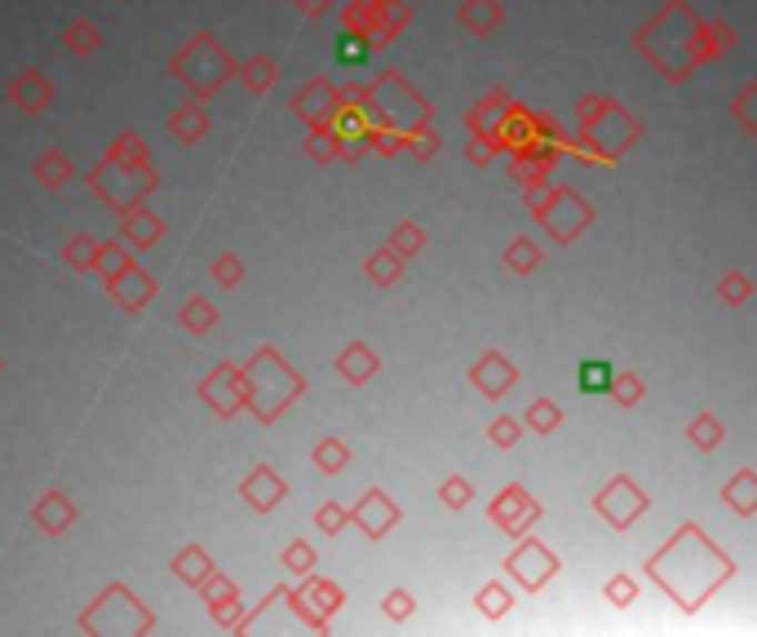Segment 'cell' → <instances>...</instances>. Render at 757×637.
Segmentation results:
<instances>
[{
  "label": "cell",
  "instance_id": "cell-42",
  "mask_svg": "<svg viewBox=\"0 0 757 637\" xmlns=\"http://www.w3.org/2000/svg\"><path fill=\"white\" fill-rule=\"evenodd\" d=\"M311 461L320 465V474H342V469L351 465V447H346L342 438H320Z\"/></svg>",
  "mask_w": 757,
  "mask_h": 637
},
{
  "label": "cell",
  "instance_id": "cell-5",
  "mask_svg": "<svg viewBox=\"0 0 757 637\" xmlns=\"http://www.w3.org/2000/svg\"><path fill=\"white\" fill-rule=\"evenodd\" d=\"M155 186H160V173H155L151 164H142V169H124V164H111V160L102 155V160L93 164V173H89V191H93L107 209H115V213H124V209L142 204Z\"/></svg>",
  "mask_w": 757,
  "mask_h": 637
},
{
  "label": "cell",
  "instance_id": "cell-32",
  "mask_svg": "<svg viewBox=\"0 0 757 637\" xmlns=\"http://www.w3.org/2000/svg\"><path fill=\"white\" fill-rule=\"evenodd\" d=\"M107 160L124 164V169H142V164H151V146L138 133H115V142L107 146Z\"/></svg>",
  "mask_w": 757,
  "mask_h": 637
},
{
  "label": "cell",
  "instance_id": "cell-29",
  "mask_svg": "<svg viewBox=\"0 0 757 637\" xmlns=\"http://www.w3.org/2000/svg\"><path fill=\"white\" fill-rule=\"evenodd\" d=\"M129 266H138L133 262V253H129V244L124 240H107V244H98V253H93V275H102V284H111L115 275H124Z\"/></svg>",
  "mask_w": 757,
  "mask_h": 637
},
{
  "label": "cell",
  "instance_id": "cell-57",
  "mask_svg": "<svg viewBox=\"0 0 757 637\" xmlns=\"http://www.w3.org/2000/svg\"><path fill=\"white\" fill-rule=\"evenodd\" d=\"M523 434H527V429H523V421H518V416H496V421H492V429H487V438H492L496 447H514Z\"/></svg>",
  "mask_w": 757,
  "mask_h": 637
},
{
  "label": "cell",
  "instance_id": "cell-27",
  "mask_svg": "<svg viewBox=\"0 0 757 637\" xmlns=\"http://www.w3.org/2000/svg\"><path fill=\"white\" fill-rule=\"evenodd\" d=\"M501 18H505V9H501L496 0H465V4H461V27H465L470 36H478V40L496 36Z\"/></svg>",
  "mask_w": 757,
  "mask_h": 637
},
{
  "label": "cell",
  "instance_id": "cell-12",
  "mask_svg": "<svg viewBox=\"0 0 757 637\" xmlns=\"http://www.w3.org/2000/svg\"><path fill=\"white\" fill-rule=\"evenodd\" d=\"M492 523L505 532V536H523V532H532V523H541V501H532V492L527 487H518V483H509V487H501V496L492 501Z\"/></svg>",
  "mask_w": 757,
  "mask_h": 637
},
{
  "label": "cell",
  "instance_id": "cell-13",
  "mask_svg": "<svg viewBox=\"0 0 757 637\" xmlns=\"http://www.w3.org/2000/svg\"><path fill=\"white\" fill-rule=\"evenodd\" d=\"M293 111H297V120L306 124V133L329 129V120H333V111H337V84H333L329 75H315L306 89H297Z\"/></svg>",
  "mask_w": 757,
  "mask_h": 637
},
{
  "label": "cell",
  "instance_id": "cell-16",
  "mask_svg": "<svg viewBox=\"0 0 757 637\" xmlns=\"http://www.w3.org/2000/svg\"><path fill=\"white\" fill-rule=\"evenodd\" d=\"M351 523H355L369 540H381V536H390V527L398 523V505H394L385 492H369L364 501H355Z\"/></svg>",
  "mask_w": 757,
  "mask_h": 637
},
{
  "label": "cell",
  "instance_id": "cell-15",
  "mask_svg": "<svg viewBox=\"0 0 757 637\" xmlns=\"http://www.w3.org/2000/svg\"><path fill=\"white\" fill-rule=\"evenodd\" d=\"M470 385L483 394V398H505L514 385H518V367L505 358V354H483L474 367H470Z\"/></svg>",
  "mask_w": 757,
  "mask_h": 637
},
{
  "label": "cell",
  "instance_id": "cell-40",
  "mask_svg": "<svg viewBox=\"0 0 757 637\" xmlns=\"http://www.w3.org/2000/svg\"><path fill=\"white\" fill-rule=\"evenodd\" d=\"M563 425V407L558 403H549V398H536L532 407H527V416H523V429H532V434H554Z\"/></svg>",
  "mask_w": 757,
  "mask_h": 637
},
{
  "label": "cell",
  "instance_id": "cell-58",
  "mask_svg": "<svg viewBox=\"0 0 757 637\" xmlns=\"http://www.w3.org/2000/svg\"><path fill=\"white\" fill-rule=\"evenodd\" d=\"M403 151L416 155V160H430V155L438 151V138L430 133V124H421V129H412V133L403 138Z\"/></svg>",
  "mask_w": 757,
  "mask_h": 637
},
{
  "label": "cell",
  "instance_id": "cell-36",
  "mask_svg": "<svg viewBox=\"0 0 757 637\" xmlns=\"http://www.w3.org/2000/svg\"><path fill=\"white\" fill-rule=\"evenodd\" d=\"M509 102H514V98H509L505 89H492V93H487V98H483V102H478V107H474V111L465 115V124H470V133H474V129H483V133H492V124L501 120V111H505Z\"/></svg>",
  "mask_w": 757,
  "mask_h": 637
},
{
  "label": "cell",
  "instance_id": "cell-33",
  "mask_svg": "<svg viewBox=\"0 0 757 637\" xmlns=\"http://www.w3.org/2000/svg\"><path fill=\"white\" fill-rule=\"evenodd\" d=\"M209 572H213V558H209V549H200V545H186V549L173 558V576H178L182 585H191V589H195Z\"/></svg>",
  "mask_w": 757,
  "mask_h": 637
},
{
  "label": "cell",
  "instance_id": "cell-21",
  "mask_svg": "<svg viewBox=\"0 0 757 637\" xmlns=\"http://www.w3.org/2000/svg\"><path fill=\"white\" fill-rule=\"evenodd\" d=\"M532 124H536V115H532L527 107L509 102V107L501 111V120L492 124V138H496V146H501V151L518 155V151H523V146L532 142Z\"/></svg>",
  "mask_w": 757,
  "mask_h": 637
},
{
  "label": "cell",
  "instance_id": "cell-9",
  "mask_svg": "<svg viewBox=\"0 0 757 637\" xmlns=\"http://www.w3.org/2000/svg\"><path fill=\"white\" fill-rule=\"evenodd\" d=\"M558 554L545 545V540H536V536H527L523 532V540L509 549V558H505V572L514 576V585H523L527 594H536V589H545L554 576H558Z\"/></svg>",
  "mask_w": 757,
  "mask_h": 637
},
{
  "label": "cell",
  "instance_id": "cell-18",
  "mask_svg": "<svg viewBox=\"0 0 757 637\" xmlns=\"http://www.w3.org/2000/svg\"><path fill=\"white\" fill-rule=\"evenodd\" d=\"M284 496H289V483H284L271 465L249 469V478L240 483V501H249V509H258V514H271Z\"/></svg>",
  "mask_w": 757,
  "mask_h": 637
},
{
  "label": "cell",
  "instance_id": "cell-49",
  "mask_svg": "<svg viewBox=\"0 0 757 637\" xmlns=\"http://www.w3.org/2000/svg\"><path fill=\"white\" fill-rule=\"evenodd\" d=\"M209 275H213L218 289H240V284H244V262H240L235 253H222V257H213Z\"/></svg>",
  "mask_w": 757,
  "mask_h": 637
},
{
  "label": "cell",
  "instance_id": "cell-1",
  "mask_svg": "<svg viewBox=\"0 0 757 637\" xmlns=\"http://www.w3.org/2000/svg\"><path fill=\"white\" fill-rule=\"evenodd\" d=\"M240 376H244V407H249L262 425L280 421V416L302 398V390H306V376H302L275 345H262V350L240 367Z\"/></svg>",
  "mask_w": 757,
  "mask_h": 637
},
{
  "label": "cell",
  "instance_id": "cell-4",
  "mask_svg": "<svg viewBox=\"0 0 757 637\" xmlns=\"http://www.w3.org/2000/svg\"><path fill=\"white\" fill-rule=\"evenodd\" d=\"M75 625H80L84 634H151V629H155V616L138 603L133 589L107 585V589L89 603V611H84Z\"/></svg>",
  "mask_w": 757,
  "mask_h": 637
},
{
  "label": "cell",
  "instance_id": "cell-19",
  "mask_svg": "<svg viewBox=\"0 0 757 637\" xmlns=\"http://www.w3.org/2000/svg\"><path fill=\"white\" fill-rule=\"evenodd\" d=\"M209 129H213V115H209L204 98H186L182 107H173V111H169V133H173L182 146L204 142V138H209Z\"/></svg>",
  "mask_w": 757,
  "mask_h": 637
},
{
  "label": "cell",
  "instance_id": "cell-30",
  "mask_svg": "<svg viewBox=\"0 0 757 637\" xmlns=\"http://www.w3.org/2000/svg\"><path fill=\"white\" fill-rule=\"evenodd\" d=\"M62 44H67V53H75V58H89V53L102 49V27L89 22V18H71V22L62 27Z\"/></svg>",
  "mask_w": 757,
  "mask_h": 637
},
{
  "label": "cell",
  "instance_id": "cell-61",
  "mask_svg": "<svg viewBox=\"0 0 757 637\" xmlns=\"http://www.w3.org/2000/svg\"><path fill=\"white\" fill-rule=\"evenodd\" d=\"M333 0H297V9L306 13V18H324V9H329Z\"/></svg>",
  "mask_w": 757,
  "mask_h": 637
},
{
  "label": "cell",
  "instance_id": "cell-45",
  "mask_svg": "<svg viewBox=\"0 0 757 637\" xmlns=\"http://www.w3.org/2000/svg\"><path fill=\"white\" fill-rule=\"evenodd\" d=\"M607 394H612L620 407H638V403H643V394H647V385H643V376H638V372H616V376H612V385H607Z\"/></svg>",
  "mask_w": 757,
  "mask_h": 637
},
{
  "label": "cell",
  "instance_id": "cell-7",
  "mask_svg": "<svg viewBox=\"0 0 757 637\" xmlns=\"http://www.w3.org/2000/svg\"><path fill=\"white\" fill-rule=\"evenodd\" d=\"M581 133H585V138H589L603 155H612V160H616L620 151H629V146L643 138V124H638V120H634L620 102H612V98H607V102H603V107H598V111L581 124Z\"/></svg>",
  "mask_w": 757,
  "mask_h": 637
},
{
  "label": "cell",
  "instance_id": "cell-43",
  "mask_svg": "<svg viewBox=\"0 0 757 637\" xmlns=\"http://www.w3.org/2000/svg\"><path fill=\"white\" fill-rule=\"evenodd\" d=\"M549 169H554L549 160H536V155H523V151H518V155L509 160V178H514L518 186H536V182H549Z\"/></svg>",
  "mask_w": 757,
  "mask_h": 637
},
{
  "label": "cell",
  "instance_id": "cell-38",
  "mask_svg": "<svg viewBox=\"0 0 757 637\" xmlns=\"http://www.w3.org/2000/svg\"><path fill=\"white\" fill-rule=\"evenodd\" d=\"M612 376H616V363H612V358H585L581 372H576V385H581L585 394H607Z\"/></svg>",
  "mask_w": 757,
  "mask_h": 637
},
{
  "label": "cell",
  "instance_id": "cell-11",
  "mask_svg": "<svg viewBox=\"0 0 757 637\" xmlns=\"http://www.w3.org/2000/svg\"><path fill=\"white\" fill-rule=\"evenodd\" d=\"M200 398H204L209 412L222 416V421L240 416V412H244V376H240V367H235V363H218V367L200 381Z\"/></svg>",
  "mask_w": 757,
  "mask_h": 637
},
{
  "label": "cell",
  "instance_id": "cell-23",
  "mask_svg": "<svg viewBox=\"0 0 757 637\" xmlns=\"http://www.w3.org/2000/svg\"><path fill=\"white\" fill-rule=\"evenodd\" d=\"M75 505L62 496V492H49V496H40L36 501V509H31V523L44 532V536H67L71 527H75Z\"/></svg>",
  "mask_w": 757,
  "mask_h": 637
},
{
  "label": "cell",
  "instance_id": "cell-2",
  "mask_svg": "<svg viewBox=\"0 0 757 637\" xmlns=\"http://www.w3.org/2000/svg\"><path fill=\"white\" fill-rule=\"evenodd\" d=\"M169 75H173L178 84H186L191 98H204V102H209V98L235 75V58L226 53V44H222L218 36L195 31V36L169 58Z\"/></svg>",
  "mask_w": 757,
  "mask_h": 637
},
{
  "label": "cell",
  "instance_id": "cell-59",
  "mask_svg": "<svg viewBox=\"0 0 757 637\" xmlns=\"http://www.w3.org/2000/svg\"><path fill=\"white\" fill-rule=\"evenodd\" d=\"M306 155H311L315 164H333V160H337V146H333V133H329V129H315V133L306 138Z\"/></svg>",
  "mask_w": 757,
  "mask_h": 637
},
{
  "label": "cell",
  "instance_id": "cell-52",
  "mask_svg": "<svg viewBox=\"0 0 757 637\" xmlns=\"http://www.w3.org/2000/svg\"><path fill=\"white\" fill-rule=\"evenodd\" d=\"M438 501H443L447 509H456V514H461V509L474 501V487H470V478H461V474L443 478V483H438Z\"/></svg>",
  "mask_w": 757,
  "mask_h": 637
},
{
  "label": "cell",
  "instance_id": "cell-3",
  "mask_svg": "<svg viewBox=\"0 0 757 637\" xmlns=\"http://www.w3.org/2000/svg\"><path fill=\"white\" fill-rule=\"evenodd\" d=\"M369 115H373V129H394V133H412L421 124H430V107L425 98L398 75V71H381L377 80L369 84Z\"/></svg>",
  "mask_w": 757,
  "mask_h": 637
},
{
  "label": "cell",
  "instance_id": "cell-56",
  "mask_svg": "<svg viewBox=\"0 0 757 637\" xmlns=\"http://www.w3.org/2000/svg\"><path fill=\"white\" fill-rule=\"evenodd\" d=\"M496 151H501V146H496V138H492V133H483V129H474V133H470V146H465L470 164H478V169H483V164H492V160H496Z\"/></svg>",
  "mask_w": 757,
  "mask_h": 637
},
{
  "label": "cell",
  "instance_id": "cell-44",
  "mask_svg": "<svg viewBox=\"0 0 757 637\" xmlns=\"http://www.w3.org/2000/svg\"><path fill=\"white\" fill-rule=\"evenodd\" d=\"M333 58H337L342 67H364V62L373 58V44H369L360 31H342V40H337Z\"/></svg>",
  "mask_w": 757,
  "mask_h": 637
},
{
  "label": "cell",
  "instance_id": "cell-48",
  "mask_svg": "<svg viewBox=\"0 0 757 637\" xmlns=\"http://www.w3.org/2000/svg\"><path fill=\"white\" fill-rule=\"evenodd\" d=\"M377 18H381V31L394 40L412 22V4L407 0H377Z\"/></svg>",
  "mask_w": 757,
  "mask_h": 637
},
{
  "label": "cell",
  "instance_id": "cell-51",
  "mask_svg": "<svg viewBox=\"0 0 757 637\" xmlns=\"http://www.w3.org/2000/svg\"><path fill=\"white\" fill-rule=\"evenodd\" d=\"M280 563H284V572L289 576H306V572H315V545H306V540H293L284 554H280Z\"/></svg>",
  "mask_w": 757,
  "mask_h": 637
},
{
  "label": "cell",
  "instance_id": "cell-26",
  "mask_svg": "<svg viewBox=\"0 0 757 637\" xmlns=\"http://www.w3.org/2000/svg\"><path fill=\"white\" fill-rule=\"evenodd\" d=\"M235 80L249 89V93H271L275 84H280V62L275 58H266V53H253V58H244V62H235Z\"/></svg>",
  "mask_w": 757,
  "mask_h": 637
},
{
  "label": "cell",
  "instance_id": "cell-6",
  "mask_svg": "<svg viewBox=\"0 0 757 637\" xmlns=\"http://www.w3.org/2000/svg\"><path fill=\"white\" fill-rule=\"evenodd\" d=\"M284 603L293 607V616H297L306 629L324 634V629H329V620L342 611L346 589H342V585H333V580H324V576H315V572H306V576H302V585L284 594Z\"/></svg>",
  "mask_w": 757,
  "mask_h": 637
},
{
  "label": "cell",
  "instance_id": "cell-39",
  "mask_svg": "<svg viewBox=\"0 0 757 637\" xmlns=\"http://www.w3.org/2000/svg\"><path fill=\"white\" fill-rule=\"evenodd\" d=\"M178 323H182L191 336H204V332L218 323V311H213V302H209V297H191V302H182Z\"/></svg>",
  "mask_w": 757,
  "mask_h": 637
},
{
  "label": "cell",
  "instance_id": "cell-54",
  "mask_svg": "<svg viewBox=\"0 0 757 637\" xmlns=\"http://www.w3.org/2000/svg\"><path fill=\"white\" fill-rule=\"evenodd\" d=\"M603 598H607L612 607H634V603H638V580H629V576H612V580L603 585Z\"/></svg>",
  "mask_w": 757,
  "mask_h": 637
},
{
  "label": "cell",
  "instance_id": "cell-10",
  "mask_svg": "<svg viewBox=\"0 0 757 637\" xmlns=\"http://www.w3.org/2000/svg\"><path fill=\"white\" fill-rule=\"evenodd\" d=\"M647 505H652V501H647V492H643V487H638L629 474H616V478H612V483H607V487L594 496V509H598V514H603V518H607L616 532L634 527V523L647 514Z\"/></svg>",
  "mask_w": 757,
  "mask_h": 637
},
{
  "label": "cell",
  "instance_id": "cell-31",
  "mask_svg": "<svg viewBox=\"0 0 757 637\" xmlns=\"http://www.w3.org/2000/svg\"><path fill=\"white\" fill-rule=\"evenodd\" d=\"M403 266H407V257H398V253L385 244L381 253H373V257L364 262V275L373 280V289H394V284L403 280Z\"/></svg>",
  "mask_w": 757,
  "mask_h": 637
},
{
  "label": "cell",
  "instance_id": "cell-50",
  "mask_svg": "<svg viewBox=\"0 0 757 637\" xmlns=\"http://www.w3.org/2000/svg\"><path fill=\"white\" fill-rule=\"evenodd\" d=\"M718 297H723L727 306H745V302L754 297V280H749L745 271H727L723 284H718Z\"/></svg>",
  "mask_w": 757,
  "mask_h": 637
},
{
  "label": "cell",
  "instance_id": "cell-55",
  "mask_svg": "<svg viewBox=\"0 0 757 637\" xmlns=\"http://www.w3.org/2000/svg\"><path fill=\"white\" fill-rule=\"evenodd\" d=\"M381 611H385V620L403 625V620H412V611H416V598H412L407 589H390V594H385V603H381Z\"/></svg>",
  "mask_w": 757,
  "mask_h": 637
},
{
  "label": "cell",
  "instance_id": "cell-47",
  "mask_svg": "<svg viewBox=\"0 0 757 637\" xmlns=\"http://www.w3.org/2000/svg\"><path fill=\"white\" fill-rule=\"evenodd\" d=\"M390 249H394L398 257H416V253L425 249V226H416V222H398V226H394V235H390Z\"/></svg>",
  "mask_w": 757,
  "mask_h": 637
},
{
  "label": "cell",
  "instance_id": "cell-8",
  "mask_svg": "<svg viewBox=\"0 0 757 637\" xmlns=\"http://www.w3.org/2000/svg\"><path fill=\"white\" fill-rule=\"evenodd\" d=\"M536 222L549 231L554 244H576V235L594 222V209L572 186H554V195L545 200V209L536 213Z\"/></svg>",
  "mask_w": 757,
  "mask_h": 637
},
{
  "label": "cell",
  "instance_id": "cell-60",
  "mask_svg": "<svg viewBox=\"0 0 757 637\" xmlns=\"http://www.w3.org/2000/svg\"><path fill=\"white\" fill-rule=\"evenodd\" d=\"M736 120H740V124L754 133V84L740 93V102H736Z\"/></svg>",
  "mask_w": 757,
  "mask_h": 637
},
{
  "label": "cell",
  "instance_id": "cell-34",
  "mask_svg": "<svg viewBox=\"0 0 757 637\" xmlns=\"http://www.w3.org/2000/svg\"><path fill=\"white\" fill-rule=\"evenodd\" d=\"M754 483H757V474L749 469V465H745V469H740V474H736V478L723 487V501H727V505H731L740 518H754V509H757Z\"/></svg>",
  "mask_w": 757,
  "mask_h": 637
},
{
  "label": "cell",
  "instance_id": "cell-14",
  "mask_svg": "<svg viewBox=\"0 0 757 637\" xmlns=\"http://www.w3.org/2000/svg\"><path fill=\"white\" fill-rule=\"evenodd\" d=\"M195 589H200V598H204V607H209V616H213L218 629H235L240 625V589H235L231 576H222L213 567Z\"/></svg>",
  "mask_w": 757,
  "mask_h": 637
},
{
  "label": "cell",
  "instance_id": "cell-53",
  "mask_svg": "<svg viewBox=\"0 0 757 637\" xmlns=\"http://www.w3.org/2000/svg\"><path fill=\"white\" fill-rule=\"evenodd\" d=\"M315 527H320L324 536H342V527H351V509H342L337 501H329V505L315 509Z\"/></svg>",
  "mask_w": 757,
  "mask_h": 637
},
{
  "label": "cell",
  "instance_id": "cell-17",
  "mask_svg": "<svg viewBox=\"0 0 757 637\" xmlns=\"http://www.w3.org/2000/svg\"><path fill=\"white\" fill-rule=\"evenodd\" d=\"M120 240L129 244V249H155L160 240H164V218L160 213H151L147 209V200L142 204H133V209H124L120 213Z\"/></svg>",
  "mask_w": 757,
  "mask_h": 637
},
{
  "label": "cell",
  "instance_id": "cell-37",
  "mask_svg": "<svg viewBox=\"0 0 757 637\" xmlns=\"http://www.w3.org/2000/svg\"><path fill=\"white\" fill-rule=\"evenodd\" d=\"M541 262H545V253H541V244H536V240H527V235L509 240V249H505V266H509L514 275H532Z\"/></svg>",
  "mask_w": 757,
  "mask_h": 637
},
{
  "label": "cell",
  "instance_id": "cell-22",
  "mask_svg": "<svg viewBox=\"0 0 757 637\" xmlns=\"http://www.w3.org/2000/svg\"><path fill=\"white\" fill-rule=\"evenodd\" d=\"M9 102L22 111V115H40L53 107V84L40 75V71H22L13 84H9Z\"/></svg>",
  "mask_w": 757,
  "mask_h": 637
},
{
  "label": "cell",
  "instance_id": "cell-28",
  "mask_svg": "<svg viewBox=\"0 0 757 637\" xmlns=\"http://www.w3.org/2000/svg\"><path fill=\"white\" fill-rule=\"evenodd\" d=\"M71 173H75V164H71V155H67L62 146L44 151V155L36 160V169H31V178H36L44 191H58V186H67V182H71Z\"/></svg>",
  "mask_w": 757,
  "mask_h": 637
},
{
  "label": "cell",
  "instance_id": "cell-20",
  "mask_svg": "<svg viewBox=\"0 0 757 637\" xmlns=\"http://www.w3.org/2000/svg\"><path fill=\"white\" fill-rule=\"evenodd\" d=\"M107 289H111V297H115V306H120L124 315H142V306L155 297V280H151L142 266H129V271L115 275Z\"/></svg>",
  "mask_w": 757,
  "mask_h": 637
},
{
  "label": "cell",
  "instance_id": "cell-46",
  "mask_svg": "<svg viewBox=\"0 0 757 637\" xmlns=\"http://www.w3.org/2000/svg\"><path fill=\"white\" fill-rule=\"evenodd\" d=\"M474 603H478V611H483L487 620H505V616H509V607H514V594H509L505 585H483Z\"/></svg>",
  "mask_w": 757,
  "mask_h": 637
},
{
  "label": "cell",
  "instance_id": "cell-41",
  "mask_svg": "<svg viewBox=\"0 0 757 637\" xmlns=\"http://www.w3.org/2000/svg\"><path fill=\"white\" fill-rule=\"evenodd\" d=\"M93 253H98V240H93L89 231H80V235H71V240L62 244V262H67L71 271H80V275H89Z\"/></svg>",
  "mask_w": 757,
  "mask_h": 637
},
{
  "label": "cell",
  "instance_id": "cell-25",
  "mask_svg": "<svg viewBox=\"0 0 757 637\" xmlns=\"http://www.w3.org/2000/svg\"><path fill=\"white\" fill-rule=\"evenodd\" d=\"M342 18H346V31H360L373 44V53H381L390 44V36L381 31L377 0H351V4H342Z\"/></svg>",
  "mask_w": 757,
  "mask_h": 637
},
{
  "label": "cell",
  "instance_id": "cell-35",
  "mask_svg": "<svg viewBox=\"0 0 757 637\" xmlns=\"http://www.w3.org/2000/svg\"><path fill=\"white\" fill-rule=\"evenodd\" d=\"M723 438H727V425H723L714 412H700V416L687 425V443H692L696 452H714Z\"/></svg>",
  "mask_w": 757,
  "mask_h": 637
},
{
  "label": "cell",
  "instance_id": "cell-24",
  "mask_svg": "<svg viewBox=\"0 0 757 637\" xmlns=\"http://www.w3.org/2000/svg\"><path fill=\"white\" fill-rule=\"evenodd\" d=\"M377 372H381V358L369 341H351V345L337 354V376L351 381V385H369Z\"/></svg>",
  "mask_w": 757,
  "mask_h": 637
}]
</instances>
